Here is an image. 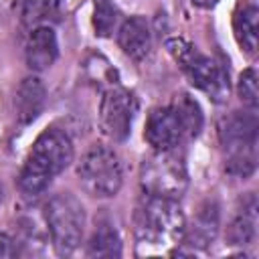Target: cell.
Segmentation results:
<instances>
[{"label": "cell", "instance_id": "obj_13", "mask_svg": "<svg viewBox=\"0 0 259 259\" xmlns=\"http://www.w3.org/2000/svg\"><path fill=\"white\" fill-rule=\"evenodd\" d=\"M45 99H47V91L45 85L38 77H24L16 89V97H14V109H16V119L26 125L32 123L42 107H45Z\"/></svg>", "mask_w": 259, "mask_h": 259}, {"label": "cell", "instance_id": "obj_3", "mask_svg": "<svg viewBox=\"0 0 259 259\" xmlns=\"http://www.w3.org/2000/svg\"><path fill=\"white\" fill-rule=\"evenodd\" d=\"M257 113L233 111L219 125V140L227 150L225 170L231 176L247 178L255 172V144H257Z\"/></svg>", "mask_w": 259, "mask_h": 259}, {"label": "cell", "instance_id": "obj_10", "mask_svg": "<svg viewBox=\"0 0 259 259\" xmlns=\"http://www.w3.org/2000/svg\"><path fill=\"white\" fill-rule=\"evenodd\" d=\"M117 42H119V49L130 59L134 61L146 59L152 49V32H150L148 20L142 16H130L117 32Z\"/></svg>", "mask_w": 259, "mask_h": 259}, {"label": "cell", "instance_id": "obj_15", "mask_svg": "<svg viewBox=\"0 0 259 259\" xmlns=\"http://www.w3.org/2000/svg\"><path fill=\"white\" fill-rule=\"evenodd\" d=\"M170 107H172V111H174V115H176V119L180 123V130H182L184 140L196 138L200 134L202 121H204L202 109L196 103V99L190 97L188 93H178V95H174Z\"/></svg>", "mask_w": 259, "mask_h": 259}, {"label": "cell", "instance_id": "obj_1", "mask_svg": "<svg viewBox=\"0 0 259 259\" xmlns=\"http://www.w3.org/2000/svg\"><path fill=\"white\" fill-rule=\"evenodd\" d=\"M136 251L138 255L164 253L178 245L184 237V214L178 200L142 194L134 214Z\"/></svg>", "mask_w": 259, "mask_h": 259}, {"label": "cell", "instance_id": "obj_5", "mask_svg": "<svg viewBox=\"0 0 259 259\" xmlns=\"http://www.w3.org/2000/svg\"><path fill=\"white\" fill-rule=\"evenodd\" d=\"M140 184L144 194L178 200L188 186V172L184 154L178 148L162 150L148 156L142 162Z\"/></svg>", "mask_w": 259, "mask_h": 259}, {"label": "cell", "instance_id": "obj_2", "mask_svg": "<svg viewBox=\"0 0 259 259\" xmlns=\"http://www.w3.org/2000/svg\"><path fill=\"white\" fill-rule=\"evenodd\" d=\"M73 160V144L71 138L59 130L49 127L45 130L32 144L26 162L18 176V188L24 196L34 198L38 196L51 180L61 174Z\"/></svg>", "mask_w": 259, "mask_h": 259}, {"label": "cell", "instance_id": "obj_6", "mask_svg": "<svg viewBox=\"0 0 259 259\" xmlns=\"http://www.w3.org/2000/svg\"><path fill=\"white\" fill-rule=\"evenodd\" d=\"M45 221L55 251L59 255H71L79 247L85 231L83 204L71 192L55 194L45 206Z\"/></svg>", "mask_w": 259, "mask_h": 259}, {"label": "cell", "instance_id": "obj_4", "mask_svg": "<svg viewBox=\"0 0 259 259\" xmlns=\"http://www.w3.org/2000/svg\"><path fill=\"white\" fill-rule=\"evenodd\" d=\"M166 51L182 67L188 81L196 89L204 91L212 101L221 103L229 97V73L219 61L202 55L194 45L178 36L166 40Z\"/></svg>", "mask_w": 259, "mask_h": 259}, {"label": "cell", "instance_id": "obj_20", "mask_svg": "<svg viewBox=\"0 0 259 259\" xmlns=\"http://www.w3.org/2000/svg\"><path fill=\"white\" fill-rule=\"evenodd\" d=\"M53 10V0H22V24L32 26Z\"/></svg>", "mask_w": 259, "mask_h": 259}, {"label": "cell", "instance_id": "obj_18", "mask_svg": "<svg viewBox=\"0 0 259 259\" xmlns=\"http://www.w3.org/2000/svg\"><path fill=\"white\" fill-rule=\"evenodd\" d=\"M117 8L109 0H95L93 2V28L97 36H109L117 24Z\"/></svg>", "mask_w": 259, "mask_h": 259}, {"label": "cell", "instance_id": "obj_14", "mask_svg": "<svg viewBox=\"0 0 259 259\" xmlns=\"http://www.w3.org/2000/svg\"><path fill=\"white\" fill-rule=\"evenodd\" d=\"M255 233H257V198L255 194H247L227 227V241L229 245H249L255 241Z\"/></svg>", "mask_w": 259, "mask_h": 259}, {"label": "cell", "instance_id": "obj_9", "mask_svg": "<svg viewBox=\"0 0 259 259\" xmlns=\"http://www.w3.org/2000/svg\"><path fill=\"white\" fill-rule=\"evenodd\" d=\"M146 142L156 150H172L178 148V144L184 140L180 123L172 111L170 105L166 107H154L146 119V130H144Z\"/></svg>", "mask_w": 259, "mask_h": 259}, {"label": "cell", "instance_id": "obj_21", "mask_svg": "<svg viewBox=\"0 0 259 259\" xmlns=\"http://www.w3.org/2000/svg\"><path fill=\"white\" fill-rule=\"evenodd\" d=\"M14 255H16V243L6 233H0V257L6 259V257H14Z\"/></svg>", "mask_w": 259, "mask_h": 259}, {"label": "cell", "instance_id": "obj_8", "mask_svg": "<svg viewBox=\"0 0 259 259\" xmlns=\"http://www.w3.org/2000/svg\"><path fill=\"white\" fill-rule=\"evenodd\" d=\"M138 111V99L132 91L119 85L105 89L99 105V123L107 138L123 142L132 132V121Z\"/></svg>", "mask_w": 259, "mask_h": 259}, {"label": "cell", "instance_id": "obj_12", "mask_svg": "<svg viewBox=\"0 0 259 259\" xmlns=\"http://www.w3.org/2000/svg\"><path fill=\"white\" fill-rule=\"evenodd\" d=\"M59 55L57 34L51 26H34L26 40V65L32 71L49 69Z\"/></svg>", "mask_w": 259, "mask_h": 259}, {"label": "cell", "instance_id": "obj_17", "mask_svg": "<svg viewBox=\"0 0 259 259\" xmlns=\"http://www.w3.org/2000/svg\"><path fill=\"white\" fill-rule=\"evenodd\" d=\"M121 239L109 223H99L87 243V257H119Z\"/></svg>", "mask_w": 259, "mask_h": 259}, {"label": "cell", "instance_id": "obj_7", "mask_svg": "<svg viewBox=\"0 0 259 259\" xmlns=\"http://www.w3.org/2000/svg\"><path fill=\"white\" fill-rule=\"evenodd\" d=\"M77 176L87 194L97 198H109L115 196L121 188L123 168L119 156L111 148L97 144L83 154L77 166Z\"/></svg>", "mask_w": 259, "mask_h": 259}, {"label": "cell", "instance_id": "obj_22", "mask_svg": "<svg viewBox=\"0 0 259 259\" xmlns=\"http://www.w3.org/2000/svg\"><path fill=\"white\" fill-rule=\"evenodd\" d=\"M196 6H200V8H212L219 0H192Z\"/></svg>", "mask_w": 259, "mask_h": 259}, {"label": "cell", "instance_id": "obj_16", "mask_svg": "<svg viewBox=\"0 0 259 259\" xmlns=\"http://www.w3.org/2000/svg\"><path fill=\"white\" fill-rule=\"evenodd\" d=\"M257 18H259V10L253 4L239 6L233 16L235 38H237L239 47L249 55H253L257 51Z\"/></svg>", "mask_w": 259, "mask_h": 259}, {"label": "cell", "instance_id": "obj_11", "mask_svg": "<svg viewBox=\"0 0 259 259\" xmlns=\"http://www.w3.org/2000/svg\"><path fill=\"white\" fill-rule=\"evenodd\" d=\"M219 233V204L214 200H204L192 219V225L184 229V241L192 249H206Z\"/></svg>", "mask_w": 259, "mask_h": 259}, {"label": "cell", "instance_id": "obj_23", "mask_svg": "<svg viewBox=\"0 0 259 259\" xmlns=\"http://www.w3.org/2000/svg\"><path fill=\"white\" fill-rule=\"evenodd\" d=\"M0 198H2V186H0Z\"/></svg>", "mask_w": 259, "mask_h": 259}, {"label": "cell", "instance_id": "obj_19", "mask_svg": "<svg viewBox=\"0 0 259 259\" xmlns=\"http://www.w3.org/2000/svg\"><path fill=\"white\" fill-rule=\"evenodd\" d=\"M237 91L241 101L249 107V109H257V101H259V87H257V73L255 69H245L239 77L237 83Z\"/></svg>", "mask_w": 259, "mask_h": 259}]
</instances>
